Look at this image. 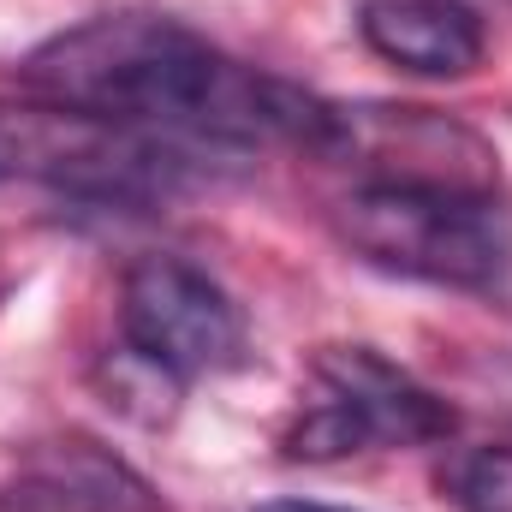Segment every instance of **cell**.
Masks as SVG:
<instances>
[{
  "mask_svg": "<svg viewBox=\"0 0 512 512\" xmlns=\"http://www.w3.org/2000/svg\"><path fill=\"white\" fill-rule=\"evenodd\" d=\"M102 387H108V405H120L126 417H137V423H167L173 417V405H179V376L173 370H161L155 358H143V352H114L102 370Z\"/></svg>",
  "mask_w": 512,
  "mask_h": 512,
  "instance_id": "ba28073f",
  "label": "cell"
},
{
  "mask_svg": "<svg viewBox=\"0 0 512 512\" xmlns=\"http://www.w3.org/2000/svg\"><path fill=\"white\" fill-rule=\"evenodd\" d=\"M191 137L96 120L78 108L30 102L0 108V179H42L102 203H155L191 179Z\"/></svg>",
  "mask_w": 512,
  "mask_h": 512,
  "instance_id": "3957f363",
  "label": "cell"
},
{
  "mask_svg": "<svg viewBox=\"0 0 512 512\" xmlns=\"http://www.w3.org/2000/svg\"><path fill=\"white\" fill-rule=\"evenodd\" d=\"M120 328H126L131 352L155 358L179 382L215 376V370L239 364V352H245L239 304L203 268H191L179 256H143L126 268Z\"/></svg>",
  "mask_w": 512,
  "mask_h": 512,
  "instance_id": "5b68a950",
  "label": "cell"
},
{
  "mask_svg": "<svg viewBox=\"0 0 512 512\" xmlns=\"http://www.w3.org/2000/svg\"><path fill=\"white\" fill-rule=\"evenodd\" d=\"M256 512H340V507H316V501H262Z\"/></svg>",
  "mask_w": 512,
  "mask_h": 512,
  "instance_id": "30bf717a",
  "label": "cell"
},
{
  "mask_svg": "<svg viewBox=\"0 0 512 512\" xmlns=\"http://www.w3.org/2000/svg\"><path fill=\"white\" fill-rule=\"evenodd\" d=\"M358 30L387 66L417 78H465L489 48L483 12L465 0H364Z\"/></svg>",
  "mask_w": 512,
  "mask_h": 512,
  "instance_id": "52a82bcc",
  "label": "cell"
},
{
  "mask_svg": "<svg viewBox=\"0 0 512 512\" xmlns=\"http://www.w3.org/2000/svg\"><path fill=\"white\" fill-rule=\"evenodd\" d=\"M441 489L453 495L459 512H512V441H495V447H465Z\"/></svg>",
  "mask_w": 512,
  "mask_h": 512,
  "instance_id": "9c48e42d",
  "label": "cell"
},
{
  "mask_svg": "<svg viewBox=\"0 0 512 512\" xmlns=\"http://www.w3.org/2000/svg\"><path fill=\"white\" fill-rule=\"evenodd\" d=\"M346 245L405 280L435 286H495L507 274L512 227L495 209V191L447 185H364L340 203Z\"/></svg>",
  "mask_w": 512,
  "mask_h": 512,
  "instance_id": "7a4b0ae2",
  "label": "cell"
},
{
  "mask_svg": "<svg viewBox=\"0 0 512 512\" xmlns=\"http://www.w3.org/2000/svg\"><path fill=\"white\" fill-rule=\"evenodd\" d=\"M18 84L54 108L203 143L286 137L316 155H340L346 143L340 108L215 54L197 30L155 12H108L42 42L18 66Z\"/></svg>",
  "mask_w": 512,
  "mask_h": 512,
  "instance_id": "6da1fadb",
  "label": "cell"
},
{
  "mask_svg": "<svg viewBox=\"0 0 512 512\" xmlns=\"http://www.w3.org/2000/svg\"><path fill=\"white\" fill-rule=\"evenodd\" d=\"M322 399L304 405L298 429L286 435L292 459H346L364 447H429L453 435V405L393 370L370 346H328L316 358Z\"/></svg>",
  "mask_w": 512,
  "mask_h": 512,
  "instance_id": "277c9868",
  "label": "cell"
},
{
  "mask_svg": "<svg viewBox=\"0 0 512 512\" xmlns=\"http://www.w3.org/2000/svg\"><path fill=\"white\" fill-rule=\"evenodd\" d=\"M0 512H167L155 483L137 477L108 447L66 435L30 453V465L0 483Z\"/></svg>",
  "mask_w": 512,
  "mask_h": 512,
  "instance_id": "8992f818",
  "label": "cell"
}]
</instances>
